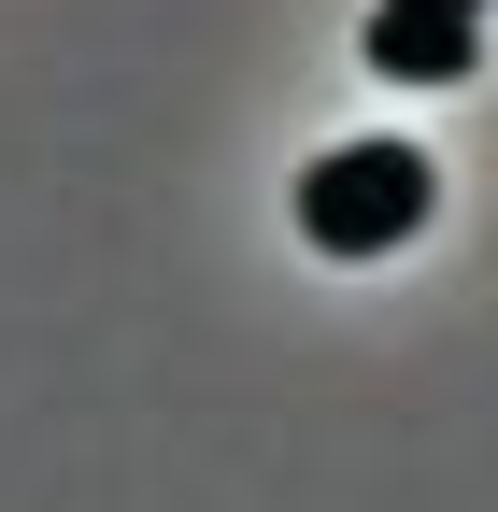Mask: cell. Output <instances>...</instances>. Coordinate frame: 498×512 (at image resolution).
Here are the masks:
<instances>
[{
	"label": "cell",
	"instance_id": "obj_1",
	"mask_svg": "<svg viewBox=\"0 0 498 512\" xmlns=\"http://www.w3.org/2000/svg\"><path fill=\"white\" fill-rule=\"evenodd\" d=\"M427 214H442V171H427L413 143H328L314 171H299V228H314L328 256H399Z\"/></svg>",
	"mask_w": 498,
	"mask_h": 512
},
{
	"label": "cell",
	"instance_id": "obj_2",
	"mask_svg": "<svg viewBox=\"0 0 498 512\" xmlns=\"http://www.w3.org/2000/svg\"><path fill=\"white\" fill-rule=\"evenodd\" d=\"M484 29V0H370V72H399V86H456L470 72V43Z\"/></svg>",
	"mask_w": 498,
	"mask_h": 512
}]
</instances>
